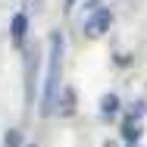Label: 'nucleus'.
<instances>
[{"instance_id": "12", "label": "nucleus", "mask_w": 147, "mask_h": 147, "mask_svg": "<svg viewBox=\"0 0 147 147\" xmlns=\"http://www.w3.org/2000/svg\"><path fill=\"white\" fill-rule=\"evenodd\" d=\"M28 147H34V144H28Z\"/></svg>"}, {"instance_id": "11", "label": "nucleus", "mask_w": 147, "mask_h": 147, "mask_svg": "<svg viewBox=\"0 0 147 147\" xmlns=\"http://www.w3.org/2000/svg\"><path fill=\"white\" fill-rule=\"evenodd\" d=\"M103 147H113V144H103Z\"/></svg>"}, {"instance_id": "3", "label": "nucleus", "mask_w": 147, "mask_h": 147, "mask_svg": "<svg viewBox=\"0 0 147 147\" xmlns=\"http://www.w3.org/2000/svg\"><path fill=\"white\" fill-rule=\"evenodd\" d=\"M110 25H113V13H110V9H103V6H97L88 19H85L82 31H85V38L97 41V38H103V34L110 31Z\"/></svg>"}, {"instance_id": "4", "label": "nucleus", "mask_w": 147, "mask_h": 147, "mask_svg": "<svg viewBox=\"0 0 147 147\" xmlns=\"http://www.w3.org/2000/svg\"><path fill=\"white\" fill-rule=\"evenodd\" d=\"M75 88H69V85H63L57 94V103H53V113H59L63 119H69V116H75Z\"/></svg>"}, {"instance_id": "8", "label": "nucleus", "mask_w": 147, "mask_h": 147, "mask_svg": "<svg viewBox=\"0 0 147 147\" xmlns=\"http://www.w3.org/2000/svg\"><path fill=\"white\" fill-rule=\"evenodd\" d=\"M3 147H22V131L19 128H9L3 135Z\"/></svg>"}, {"instance_id": "6", "label": "nucleus", "mask_w": 147, "mask_h": 147, "mask_svg": "<svg viewBox=\"0 0 147 147\" xmlns=\"http://www.w3.org/2000/svg\"><path fill=\"white\" fill-rule=\"evenodd\" d=\"M141 135H144V128H141V119L138 116H128L122 122V141H125V144H138Z\"/></svg>"}, {"instance_id": "9", "label": "nucleus", "mask_w": 147, "mask_h": 147, "mask_svg": "<svg viewBox=\"0 0 147 147\" xmlns=\"http://www.w3.org/2000/svg\"><path fill=\"white\" fill-rule=\"evenodd\" d=\"M72 6H75V0H66V13H69V9H72Z\"/></svg>"}, {"instance_id": "1", "label": "nucleus", "mask_w": 147, "mask_h": 147, "mask_svg": "<svg viewBox=\"0 0 147 147\" xmlns=\"http://www.w3.org/2000/svg\"><path fill=\"white\" fill-rule=\"evenodd\" d=\"M63 31H50L47 38V75H44V94H41V116H50L53 113V103H57L59 94V75H63Z\"/></svg>"}, {"instance_id": "5", "label": "nucleus", "mask_w": 147, "mask_h": 147, "mask_svg": "<svg viewBox=\"0 0 147 147\" xmlns=\"http://www.w3.org/2000/svg\"><path fill=\"white\" fill-rule=\"evenodd\" d=\"M25 34H28V16L25 13H16L13 22H9V38L16 47H25Z\"/></svg>"}, {"instance_id": "2", "label": "nucleus", "mask_w": 147, "mask_h": 147, "mask_svg": "<svg viewBox=\"0 0 147 147\" xmlns=\"http://www.w3.org/2000/svg\"><path fill=\"white\" fill-rule=\"evenodd\" d=\"M38 66H41V53L38 47H25V59H22V69H25V103H34V88H38Z\"/></svg>"}, {"instance_id": "10", "label": "nucleus", "mask_w": 147, "mask_h": 147, "mask_svg": "<svg viewBox=\"0 0 147 147\" xmlns=\"http://www.w3.org/2000/svg\"><path fill=\"white\" fill-rule=\"evenodd\" d=\"M128 147H141V144H128Z\"/></svg>"}, {"instance_id": "7", "label": "nucleus", "mask_w": 147, "mask_h": 147, "mask_svg": "<svg viewBox=\"0 0 147 147\" xmlns=\"http://www.w3.org/2000/svg\"><path fill=\"white\" fill-rule=\"evenodd\" d=\"M100 113H103L107 119L119 113V97L116 94H103V97H100Z\"/></svg>"}]
</instances>
